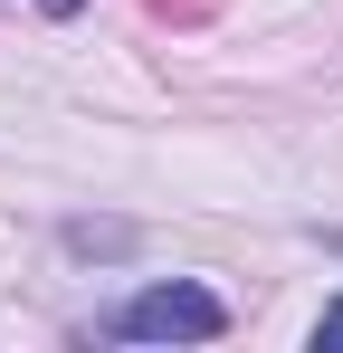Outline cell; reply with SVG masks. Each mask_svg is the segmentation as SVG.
<instances>
[{"label":"cell","instance_id":"2","mask_svg":"<svg viewBox=\"0 0 343 353\" xmlns=\"http://www.w3.org/2000/svg\"><path fill=\"white\" fill-rule=\"evenodd\" d=\"M315 344H343V305H324V315H315Z\"/></svg>","mask_w":343,"mask_h":353},{"label":"cell","instance_id":"1","mask_svg":"<svg viewBox=\"0 0 343 353\" xmlns=\"http://www.w3.org/2000/svg\"><path fill=\"white\" fill-rule=\"evenodd\" d=\"M220 325H229V305L210 287H181V277H172V287H143L114 315V334H134V344H210Z\"/></svg>","mask_w":343,"mask_h":353},{"label":"cell","instance_id":"4","mask_svg":"<svg viewBox=\"0 0 343 353\" xmlns=\"http://www.w3.org/2000/svg\"><path fill=\"white\" fill-rule=\"evenodd\" d=\"M334 248H343V239H334Z\"/></svg>","mask_w":343,"mask_h":353},{"label":"cell","instance_id":"3","mask_svg":"<svg viewBox=\"0 0 343 353\" xmlns=\"http://www.w3.org/2000/svg\"><path fill=\"white\" fill-rule=\"evenodd\" d=\"M48 10H57V19H67V10H76V0H48Z\"/></svg>","mask_w":343,"mask_h":353}]
</instances>
